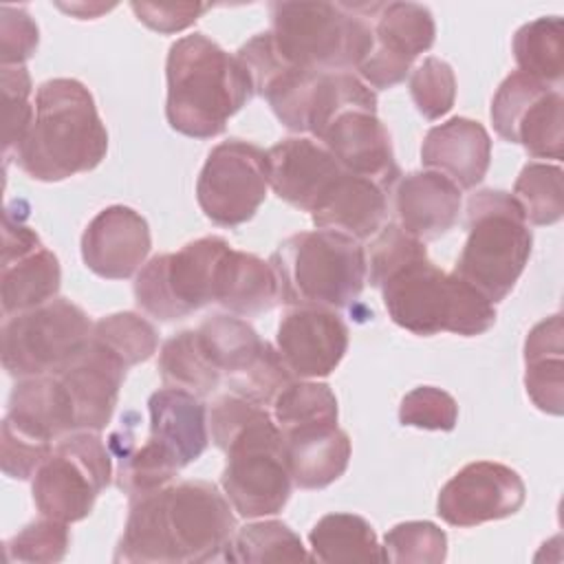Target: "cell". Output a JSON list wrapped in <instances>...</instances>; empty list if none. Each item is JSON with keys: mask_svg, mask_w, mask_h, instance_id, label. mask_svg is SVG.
<instances>
[{"mask_svg": "<svg viewBox=\"0 0 564 564\" xmlns=\"http://www.w3.org/2000/svg\"><path fill=\"white\" fill-rule=\"evenodd\" d=\"M227 562H308L300 535L280 520H260L240 527L227 551Z\"/></svg>", "mask_w": 564, "mask_h": 564, "instance_id": "d6a6232c", "label": "cell"}, {"mask_svg": "<svg viewBox=\"0 0 564 564\" xmlns=\"http://www.w3.org/2000/svg\"><path fill=\"white\" fill-rule=\"evenodd\" d=\"M344 170L375 181L386 192L399 181L390 134L377 110L346 108L337 112L315 137Z\"/></svg>", "mask_w": 564, "mask_h": 564, "instance_id": "ffe728a7", "label": "cell"}, {"mask_svg": "<svg viewBox=\"0 0 564 564\" xmlns=\"http://www.w3.org/2000/svg\"><path fill=\"white\" fill-rule=\"evenodd\" d=\"M399 421L408 427L449 432L456 427L458 405L449 392L434 386H419L401 399Z\"/></svg>", "mask_w": 564, "mask_h": 564, "instance_id": "b9f144b4", "label": "cell"}, {"mask_svg": "<svg viewBox=\"0 0 564 564\" xmlns=\"http://www.w3.org/2000/svg\"><path fill=\"white\" fill-rule=\"evenodd\" d=\"M375 2H273L271 40L295 66L311 70H348L372 51Z\"/></svg>", "mask_w": 564, "mask_h": 564, "instance_id": "52a82bcc", "label": "cell"}, {"mask_svg": "<svg viewBox=\"0 0 564 564\" xmlns=\"http://www.w3.org/2000/svg\"><path fill=\"white\" fill-rule=\"evenodd\" d=\"M383 551L388 562L438 564L447 555V535L430 520H408L386 533Z\"/></svg>", "mask_w": 564, "mask_h": 564, "instance_id": "8d00e7d4", "label": "cell"}, {"mask_svg": "<svg viewBox=\"0 0 564 564\" xmlns=\"http://www.w3.org/2000/svg\"><path fill=\"white\" fill-rule=\"evenodd\" d=\"M524 388L538 410L553 416L564 412V341L560 313L542 319L527 335Z\"/></svg>", "mask_w": 564, "mask_h": 564, "instance_id": "83f0119b", "label": "cell"}, {"mask_svg": "<svg viewBox=\"0 0 564 564\" xmlns=\"http://www.w3.org/2000/svg\"><path fill=\"white\" fill-rule=\"evenodd\" d=\"M152 247L148 220L126 205L101 209L82 234L86 267L106 280H126L145 262Z\"/></svg>", "mask_w": 564, "mask_h": 564, "instance_id": "7402d4cb", "label": "cell"}, {"mask_svg": "<svg viewBox=\"0 0 564 564\" xmlns=\"http://www.w3.org/2000/svg\"><path fill=\"white\" fill-rule=\"evenodd\" d=\"M562 167L549 163H527L516 178L513 198L524 212L527 223L553 225L564 214Z\"/></svg>", "mask_w": 564, "mask_h": 564, "instance_id": "e575fe53", "label": "cell"}, {"mask_svg": "<svg viewBox=\"0 0 564 564\" xmlns=\"http://www.w3.org/2000/svg\"><path fill=\"white\" fill-rule=\"evenodd\" d=\"M159 372L165 388L187 390L196 397H207L223 383L198 330H181L161 346Z\"/></svg>", "mask_w": 564, "mask_h": 564, "instance_id": "4dcf8cb0", "label": "cell"}, {"mask_svg": "<svg viewBox=\"0 0 564 564\" xmlns=\"http://www.w3.org/2000/svg\"><path fill=\"white\" fill-rule=\"evenodd\" d=\"M267 187V152L249 141L229 139L207 154L196 181V200L212 223L236 227L253 218Z\"/></svg>", "mask_w": 564, "mask_h": 564, "instance_id": "5bb4252c", "label": "cell"}, {"mask_svg": "<svg viewBox=\"0 0 564 564\" xmlns=\"http://www.w3.org/2000/svg\"><path fill=\"white\" fill-rule=\"evenodd\" d=\"M53 449V441L20 423L13 416L2 421V471L9 478L26 480L33 478L35 469Z\"/></svg>", "mask_w": 564, "mask_h": 564, "instance_id": "60d3db41", "label": "cell"}, {"mask_svg": "<svg viewBox=\"0 0 564 564\" xmlns=\"http://www.w3.org/2000/svg\"><path fill=\"white\" fill-rule=\"evenodd\" d=\"M368 282L381 291L390 319L421 337L454 333L476 337L496 324V306L456 273L438 269L425 242L397 223L379 229L370 245Z\"/></svg>", "mask_w": 564, "mask_h": 564, "instance_id": "6da1fadb", "label": "cell"}, {"mask_svg": "<svg viewBox=\"0 0 564 564\" xmlns=\"http://www.w3.org/2000/svg\"><path fill=\"white\" fill-rule=\"evenodd\" d=\"M62 269L57 256L11 209L2 223L0 297L4 315L22 313L57 297Z\"/></svg>", "mask_w": 564, "mask_h": 564, "instance_id": "ac0fdd59", "label": "cell"}, {"mask_svg": "<svg viewBox=\"0 0 564 564\" xmlns=\"http://www.w3.org/2000/svg\"><path fill=\"white\" fill-rule=\"evenodd\" d=\"M165 117L172 130L192 139L218 137L229 117L253 95L238 55L227 53L203 33L178 37L165 62Z\"/></svg>", "mask_w": 564, "mask_h": 564, "instance_id": "5b68a950", "label": "cell"}, {"mask_svg": "<svg viewBox=\"0 0 564 564\" xmlns=\"http://www.w3.org/2000/svg\"><path fill=\"white\" fill-rule=\"evenodd\" d=\"M467 240L452 273L489 302L505 300L522 275L533 234L513 194L480 189L467 198Z\"/></svg>", "mask_w": 564, "mask_h": 564, "instance_id": "9c48e42d", "label": "cell"}, {"mask_svg": "<svg viewBox=\"0 0 564 564\" xmlns=\"http://www.w3.org/2000/svg\"><path fill=\"white\" fill-rule=\"evenodd\" d=\"M372 51L359 64V79L386 90L405 79L412 62L434 44L432 11L416 2L372 4Z\"/></svg>", "mask_w": 564, "mask_h": 564, "instance_id": "2e32d148", "label": "cell"}, {"mask_svg": "<svg viewBox=\"0 0 564 564\" xmlns=\"http://www.w3.org/2000/svg\"><path fill=\"white\" fill-rule=\"evenodd\" d=\"M112 454L99 432H70L62 436L31 478L37 511L59 522H79L97 496L110 485Z\"/></svg>", "mask_w": 564, "mask_h": 564, "instance_id": "7c38bea8", "label": "cell"}, {"mask_svg": "<svg viewBox=\"0 0 564 564\" xmlns=\"http://www.w3.org/2000/svg\"><path fill=\"white\" fill-rule=\"evenodd\" d=\"M513 57L520 73L560 86L564 73V22L542 15L522 24L513 35Z\"/></svg>", "mask_w": 564, "mask_h": 564, "instance_id": "1f68e13d", "label": "cell"}, {"mask_svg": "<svg viewBox=\"0 0 564 564\" xmlns=\"http://www.w3.org/2000/svg\"><path fill=\"white\" fill-rule=\"evenodd\" d=\"M128 366L93 337L86 350L57 372L73 408L75 430L101 432L115 412Z\"/></svg>", "mask_w": 564, "mask_h": 564, "instance_id": "603a6c76", "label": "cell"}, {"mask_svg": "<svg viewBox=\"0 0 564 564\" xmlns=\"http://www.w3.org/2000/svg\"><path fill=\"white\" fill-rule=\"evenodd\" d=\"M212 441L227 463L220 485L242 518H264L289 502L293 478L284 438L264 405L240 394H220L209 408Z\"/></svg>", "mask_w": 564, "mask_h": 564, "instance_id": "3957f363", "label": "cell"}, {"mask_svg": "<svg viewBox=\"0 0 564 564\" xmlns=\"http://www.w3.org/2000/svg\"><path fill=\"white\" fill-rule=\"evenodd\" d=\"M460 203V187L434 170L410 172L394 189L399 227L421 242L447 234L458 220Z\"/></svg>", "mask_w": 564, "mask_h": 564, "instance_id": "cb8c5ba5", "label": "cell"}, {"mask_svg": "<svg viewBox=\"0 0 564 564\" xmlns=\"http://www.w3.org/2000/svg\"><path fill=\"white\" fill-rule=\"evenodd\" d=\"M139 22L159 31V33H176L187 29L198 20L207 4L198 2H178V4H156V2H132L130 4Z\"/></svg>", "mask_w": 564, "mask_h": 564, "instance_id": "ee69618b", "label": "cell"}, {"mask_svg": "<svg viewBox=\"0 0 564 564\" xmlns=\"http://www.w3.org/2000/svg\"><path fill=\"white\" fill-rule=\"evenodd\" d=\"M280 302V286L271 262L262 258L231 249L223 275V289L218 304L231 315H258Z\"/></svg>", "mask_w": 564, "mask_h": 564, "instance_id": "f1b7e54d", "label": "cell"}, {"mask_svg": "<svg viewBox=\"0 0 564 564\" xmlns=\"http://www.w3.org/2000/svg\"><path fill=\"white\" fill-rule=\"evenodd\" d=\"M236 533L229 500L207 480H183L130 500L115 562L192 564L225 560Z\"/></svg>", "mask_w": 564, "mask_h": 564, "instance_id": "7a4b0ae2", "label": "cell"}, {"mask_svg": "<svg viewBox=\"0 0 564 564\" xmlns=\"http://www.w3.org/2000/svg\"><path fill=\"white\" fill-rule=\"evenodd\" d=\"M421 161L425 167L445 174L460 189H471L489 170V132L474 119L452 117L427 130L421 145Z\"/></svg>", "mask_w": 564, "mask_h": 564, "instance_id": "d4e9b609", "label": "cell"}, {"mask_svg": "<svg viewBox=\"0 0 564 564\" xmlns=\"http://www.w3.org/2000/svg\"><path fill=\"white\" fill-rule=\"evenodd\" d=\"M562 108L560 86L516 70L494 95L491 121L498 137L522 145L531 156L560 161L564 150Z\"/></svg>", "mask_w": 564, "mask_h": 564, "instance_id": "9a60e30c", "label": "cell"}, {"mask_svg": "<svg viewBox=\"0 0 564 564\" xmlns=\"http://www.w3.org/2000/svg\"><path fill=\"white\" fill-rule=\"evenodd\" d=\"M524 498L527 487L516 469L494 460H476L441 487L436 513L452 527L469 529L518 513Z\"/></svg>", "mask_w": 564, "mask_h": 564, "instance_id": "e0dca14e", "label": "cell"}, {"mask_svg": "<svg viewBox=\"0 0 564 564\" xmlns=\"http://www.w3.org/2000/svg\"><path fill=\"white\" fill-rule=\"evenodd\" d=\"M40 33L24 7H0V62L2 66H24L37 51Z\"/></svg>", "mask_w": 564, "mask_h": 564, "instance_id": "7bdbcfd3", "label": "cell"}, {"mask_svg": "<svg viewBox=\"0 0 564 564\" xmlns=\"http://www.w3.org/2000/svg\"><path fill=\"white\" fill-rule=\"evenodd\" d=\"M68 544V524L42 516L4 542V555L7 562H59Z\"/></svg>", "mask_w": 564, "mask_h": 564, "instance_id": "74e56055", "label": "cell"}, {"mask_svg": "<svg viewBox=\"0 0 564 564\" xmlns=\"http://www.w3.org/2000/svg\"><path fill=\"white\" fill-rule=\"evenodd\" d=\"M93 322L66 297L7 315L2 324V366L11 377L57 375L88 346Z\"/></svg>", "mask_w": 564, "mask_h": 564, "instance_id": "8fae6325", "label": "cell"}, {"mask_svg": "<svg viewBox=\"0 0 564 564\" xmlns=\"http://www.w3.org/2000/svg\"><path fill=\"white\" fill-rule=\"evenodd\" d=\"M97 344L115 352L128 368L150 359L159 346L156 328L139 313H112L95 322L93 335Z\"/></svg>", "mask_w": 564, "mask_h": 564, "instance_id": "d590c367", "label": "cell"}, {"mask_svg": "<svg viewBox=\"0 0 564 564\" xmlns=\"http://www.w3.org/2000/svg\"><path fill=\"white\" fill-rule=\"evenodd\" d=\"M2 112H4V156L18 150L31 128L35 101H31V75L24 66H2Z\"/></svg>", "mask_w": 564, "mask_h": 564, "instance_id": "ab89813d", "label": "cell"}, {"mask_svg": "<svg viewBox=\"0 0 564 564\" xmlns=\"http://www.w3.org/2000/svg\"><path fill=\"white\" fill-rule=\"evenodd\" d=\"M386 214V189L375 181L346 170L311 212V220L317 229L339 231L355 240H366L383 227Z\"/></svg>", "mask_w": 564, "mask_h": 564, "instance_id": "484cf974", "label": "cell"}, {"mask_svg": "<svg viewBox=\"0 0 564 564\" xmlns=\"http://www.w3.org/2000/svg\"><path fill=\"white\" fill-rule=\"evenodd\" d=\"M275 348L295 379L328 377L348 350V328L333 308L291 306L278 324Z\"/></svg>", "mask_w": 564, "mask_h": 564, "instance_id": "d6986e66", "label": "cell"}, {"mask_svg": "<svg viewBox=\"0 0 564 564\" xmlns=\"http://www.w3.org/2000/svg\"><path fill=\"white\" fill-rule=\"evenodd\" d=\"M308 542L315 562H388L372 524L357 513L322 516Z\"/></svg>", "mask_w": 564, "mask_h": 564, "instance_id": "f546056e", "label": "cell"}, {"mask_svg": "<svg viewBox=\"0 0 564 564\" xmlns=\"http://www.w3.org/2000/svg\"><path fill=\"white\" fill-rule=\"evenodd\" d=\"M410 95L425 119L434 121L447 115L456 99V77L452 66L441 57H425L410 75Z\"/></svg>", "mask_w": 564, "mask_h": 564, "instance_id": "f35d334b", "label": "cell"}, {"mask_svg": "<svg viewBox=\"0 0 564 564\" xmlns=\"http://www.w3.org/2000/svg\"><path fill=\"white\" fill-rule=\"evenodd\" d=\"M196 330L234 394L260 405H271L278 392L295 379L278 348L262 341L258 333L236 315L216 313Z\"/></svg>", "mask_w": 564, "mask_h": 564, "instance_id": "4fadbf2b", "label": "cell"}, {"mask_svg": "<svg viewBox=\"0 0 564 564\" xmlns=\"http://www.w3.org/2000/svg\"><path fill=\"white\" fill-rule=\"evenodd\" d=\"M271 267L286 306H350L368 282V258L359 240L328 229L300 231L278 245Z\"/></svg>", "mask_w": 564, "mask_h": 564, "instance_id": "ba28073f", "label": "cell"}, {"mask_svg": "<svg viewBox=\"0 0 564 564\" xmlns=\"http://www.w3.org/2000/svg\"><path fill=\"white\" fill-rule=\"evenodd\" d=\"M271 408L282 434L308 425H337V399L328 383L293 379L278 392Z\"/></svg>", "mask_w": 564, "mask_h": 564, "instance_id": "836d02e7", "label": "cell"}, {"mask_svg": "<svg viewBox=\"0 0 564 564\" xmlns=\"http://www.w3.org/2000/svg\"><path fill=\"white\" fill-rule=\"evenodd\" d=\"M282 438L293 485L300 489H324L348 467L350 438L337 425H308Z\"/></svg>", "mask_w": 564, "mask_h": 564, "instance_id": "4316f807", "label": "cell"}, {"mask_svg": "<svg viewBox=\"0 0 564 564\" xmlns=\"http://www.w3.org/2000/svg\"><path fill=\"white\" fill-rule=\"evenodd\" d=\"M346 170L317 141L308 137H289L267 150L269 187L284 203L313 212Z\"/></svg>", "mask_w": 564, "mask_h": 564, "instance_id": "44dd1931", "label": "cell"}, {"mask_svg": "<svg viewBox=\"0 0 564 564\" xmlns=\"http://www.w3.org/2000/svg\"><path fill=\"white\" fill-rule=\"evenodd\" d=\"M231 249L225 238L205 236L174 253L154 256L137 273V304L163 322L183 319L207 304H218Z\"/></svg>", "mask_w": 564, "mask_h": 564, "instance_id": "30bf717a", "label": "cell"}, {"mask_svg": "<svg viewBox=\"0 0 564 564\" xmlns=\"http://www.w3.org/2000/svg\"><path fill=\"white\" fill-rule=\"evenodd\" d=\"M150 432L137 445L130 423L112 432L108 445L117 456V487L130 500L156 491L176 476L178 469L196 460L209 443L205 403L178 388H161L150 401Z\"/></svg>", "mask_w": 564, "mask_h": 564, "instance_id": "8992f818", "label": "cell"}, {"mask_svg": "<svg viewBox=\"0 0 564 564\" xmlns=\"http://www.w3.org/2000/svg\"><path fill=\"white\" fill-rule=\"evenodd\" d=\"M108 152V132L90 90L68 77L44 82L35 93L29 132L15 163L33 181L57 183L95 170Z\"/></svg>", "mask_w": 564, "mask_h": 564, "instance_id": "277c9868", "label": "cell"}]
</instances>
